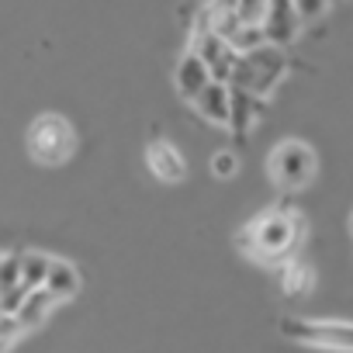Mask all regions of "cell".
I'll return each mask as SVG.
<instances>
[{"instance_id":"obj_1","label":"cell","mask_w":353,"mask_h":353,"mask_svg":"<svg viewBox=\"0 0 353 353\" xmlns=\"http://www.w3.org/2000/svg\"><path fill=\"white\" fill-rule=\"evenodd\" d=\"M284 73H288V56H284V49H277V46H256V49L236 56L225 87L250 90L253 97L267 101L270 90L284 80Z\"/></svg>"},{"instance_id":"obj_2","label":"cell","mask_w":353,"mask_h":353,"mask_svg":"<svg viewBox=\"0 0 353 353\" xmlns=\"http://www.w3.org/2000/svg\"><path fill=\"white\" fill-rule=\"evenodd\" d=\"M301 243V219L291 215L288 208L277 212H263L250 229H246V246L250 253L263 256V260H284L291 256V250Z\"/></svg>"},{"instance_id":"obj_3","label":"cell","mask_w":353,"mask_h":353,"mask_svg":"<svg viewBox=\"0 0 353 353\" xmlns=\"http://www.w3.org/2000/svg\"><path fill=\"white\" fill-rule=\"evenodd\" d=\"M28 152L46 166H59L77 152V128L63 114H39L28 128Z\"/></svg>"},{"instance_id":"obj_4","label":"cell","mask_w":353,"mask_h":353,"mask_svg":"<svg viewBox=\"0 0 353 353\" xmlns=\"http://www.w3.org/2000/svg\"><path fill=\"white\" fill-rule=\"evenodd\" d=\"M267 170H270V176H274L277 188L298 191V188H305V184L312 181V173H315V152H312L305 142L288 139V142H281V145L270 152Z\"/></svg>"},{"instance_id":"obj_5","label":"cell","mask_w":353,"mask_h":353,"mask_svg":"<svg viewBox=\"0 0 353 353\" xmlns=\"http://www.w3.org/2000/svg\"><path fill=\"white\" fill-rule=\"evenodd\" d=\"M281 332L305 346H329L346 353L353 343V329L346 322H322V319H281Z\"/></svg>"},{"instance_id":"obj_6","label":"cell","mask_w":353,"mask_h":353,"mask_svg":"<svg viewBox=\"0 0 353 353\" xmlns=\"http://www.w3.org/2000/svg\"><path fill=\"white\" fill-rule=\"evenodd\" d=\"M191 52L205 63V70H208V77H212L215 83H229V73H232V63H236L239 52H232L229 42L219 39V35L208 28V18H205V14H201V25H198V35H194V49H191Z\"/></svg>"},{"instance_id":"obj_7","label":"cell","mask_w":353,"mask_h":353,"mask_svg":"<svg viewBox=\"0 0 353 353\" xmlns=\"http://www.w3.org/2000/svg\"><path fill=\"white\" fill-rule=\"evenodd\" d=\"M298 28H301V21H298V14H294V8H291V0H270L267 14H263V21H260L263 42L281 49V46L294 42Z\"/></svg>"},{"instance_id":"obj_8","label":"cell","mask_w":353,"mask_h":353,"mask_svg":"<svg viewBox=\"0 0 353 353\" xmlns=\"http://www.w3.org/2000/svg\"><path fill=\"white\" fill-rule=\"evenodd\" d=\"M145 163H149V170L159 176V181H181V176L188 173V163H184V156H181V149H176L173 142H166V139H159V142H152L149 149H145Z\"/></svg>"},{"instance_id":"obj_9","label":"cell","mask_w":353,"mask_h":353,"mask_svg":"<svg viewBox=\"0 0 353 353\" xmlns=\"http://www.w3.org/2000/svg\"><path fill=\"white\" fill-rule=\"evenodd\" d=\"M260 111H263V101L260 97H253L250 90L229 87V121H225V128H232V135H239V139L250 135V128L256 125Z\"/></svg>"},{"instance_id":"obj_10","label":"cell","mask_w":353,"mask_h":353,"mask_svg":"<svg viewBox=\"0 0 353 353\" xmlns=\"http://www.w3.org/2000/svg\"><path fill=\"white\" fill-rule=\"evenodd\" d=\"M42 291L52 298V301H66L80 291V270L66 260H52L49 263V274L42 281Z\"/></svg>"},{"instance_id":"obj_11","label":"cell","mask_w":353,"mask_h":353,"mask_svg":"<svg viewBox=\"0 0 353 353\" xmlns=\"http://www.w3.org/2000/svg\"><path fill=\"white\" fill-rule=\"evenodd\" d=\"M191 104H194L198 114H201L205 121H212V125H225V121H229V87H225V83H215V80H212Z\"/></svg>"},{"instance_id":"obj_12","label":"cell","mask_w":353,"mask_h":353,"mask_svg":"<svg viewBox=\"0 0 353 353\" xmlns=\"http://www.w3.org/2000/svg\"><path fill=\"white\" fill-rule=\"evenodd\" d=\"M208 83H212V77H208L205 63H201L194 52H188V56L181 59V66H176V90H181V97L194 101Z\"/></svg>"},{"instance_id":"obj_13","label":"cell","mask_w":353,"mask_h":353,"mask_svg":"<svg viewBox=\"0 0 353 353\" xmlns=\"http://www.w3.org/2000/svg\"><path fill=\"white\" fill-rule=\"evenodd\" d=\"M52 305H56V301H52V298H49L42 288L28 291V294H25V301H21V308L14 312V322H18V329H21V332H28V329L42 325Z\"/></svg>"},{"instance_id":"obj_14","label":"cell","mask_w":353,"mask_h":353,"mask_svg":"<svg viewBox=\"0 0 353 353\" xmlns=\"http://www.w3.org/2000/svg\"><path fill=\"white\" fill-rule=\"evenodd\" d=\"M18 263H21V288L35 291V288H42L52 260L46 253H18Z\"/></svg>"},{"instance_id":"obj_15","label":"cell","mask_w":353,"mask_h":353,"mask_svg":"<svg viewBox=\"0 0 353 353\" xmlns=\"http://www.w3.org/2000/svg\"><path fill=\"white\" fill-rule=\"evenodd\" d=\"M281 281H284V291H288V294H305V291L312 288L315 277H312V270H308L301 260H291L288 270L281 274Z\"/></svg>"},{"instance_id":"obj_16","label":"cell","mask_w":353,"mask_h":353,"mask_svg":"<svg viewBox=\"0 0 353 353\" xmlns=\"http://www.w3.org/2000/svg\"><path fill=\"white\" fill-rule=\"evenodd\" d=\"M267 4H270V0H236L232 14L239 18V25H256L260 28V21L267 14Z\"/></svg>"},{"instance_id":"obj_17","label":"cell","mask_w":353,"mask_h":353,"mask_svg":"<svg viewBox=\"0 0 353 353\" xmlns=\"http://www.w3.org/2000/svg\"><path fill=\"white\" fill-rule=\"evenodd\" d=\"M21 284V263H18V253H0V294L11 291Z\"/></svg>"},{"instance_id":"obj_18","label":"cell","mask_w":353,"mask_h":353,"mask_svg":"<svg viewBox=\"0 0 353 353\" xmlns=\"http://www.w3.org/2000/svg\"><path fill=\"white\" fill-rule=\"evenodd\" d=\"M212 173H215V176H222V181L236 176V173H239V156H236L232 149H222V152H215V156H212Z\"/></svg>"},{"instance_id":"obj_19","label":"cell","mask_w":353,"mask_h":353,"mask_svg":"<svg viewBox=\"0 0 353 353\" xmlns=\"http://www.w3.org/2000/svg\"><path fill=\"white\" fill-rule=\"evenodd\" d=\"M291 8H294L298 21H315V18H322V14H325L329 0H291Z\"/></svg>"},{"instance_id":"obj_20","label":"cell","mask_w":353,"mask_h":353,"mask_svg":"<svg viewBox=\"0 0 353 353\" xmlns=\"http://www.w3.org/2000/svg\"><path fill=\"white\" fill-rule=\"evenodd\" d=\"M14 339H21V329H18L14 315H0V353H4Z\"/></svg>"}]
</instances>
